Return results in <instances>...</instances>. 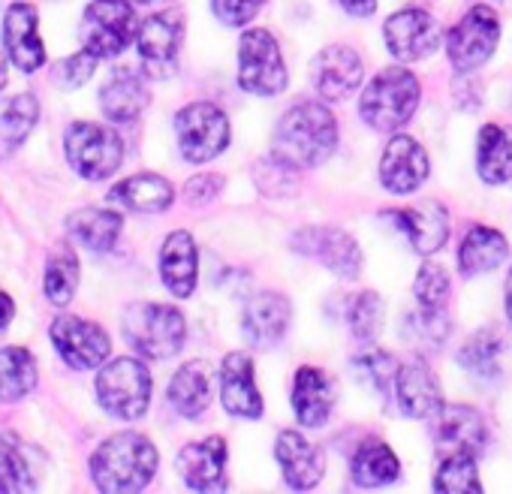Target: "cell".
<instances>
[{
    "instance_id": "1",
    "label": "cell",
    "mask_w": 512,
    "mask_h": 494,
    "mask_svg": "<svg viewBox=\"0 0 512 494\" xmlns=\"http://www.w3.org/2000/svg\"><path fill=\"white\" fill-rule=\"evenodd\" d=\"M338 148V121L329 106L320 103H296L278 121L272 154L275 163L287 169H314L326 163Z\"/></svg>"
},
{
    "instance_id": "2",
    "label": "cell",
    "mask_w": 512,
    "mask_h": 494,
    "mask_svg": "<svg viewBox=\"0 0 512 494\" xmlns=\"http://www.w3.org/2000/svg\"><path fill=\"white\" fill-rule=\"evenodd\" d=\"M157 449L145 434L121 431L103 440L91 455V479L100 491H142L157 473Z\"/></svg>"
},
{
    "instance_id": "3",
    "label": "cell",
    "mask_w": 512,
    "mask_h": 494,
    "mask_svg": "<svg viewBox=\"0 0 512 494\" xmlns=\"http://www.w3.org/2000/svg\"><path fill=\"white\" fill-rule=\"evenodd\" d=\"M127 344L145 359H172L187 338L184 314L172 305L157 302H133L121 320Z\"/></svg>"
},
{
    "instance_id": "4",
    "label": "cell",
    "mask_w": 512,
    "mask_h": 494,
    "mask_svg": "<svg viewBox=\"0 0 512 494\" xmlns=\"http://www.w3.org/2000/svg\"><path fill=\"white\" fill-rule=\"evenodd\" d=\"M419 97H422L419 79L404 67H389L365 85L359 115L371 130L389 133L413 118Z\"/></svg>"
},
{
    "instance_id": "5",
    "label": "cell",
    "mask_w": 512,
    "mask_h": 494,
    "mask_svg": "<svg viewBox=\"0 0 512 494\" xmlns=\"http://www.w3.org/2000/svg\"><path fill=\"white\" fill-rule=\"evenodd\" d=\"M100 407L124 422L142 419L151 404V374L139 359H112L97 374Z\"/></svg>"
},
{
    "instance_id": "6",
    "label": "cell",
    "mask_w": 512,
    "mask_h": 494,
    "mask_svg": "<svg viewBox=\"0 0 512 494\" xmlns=\"http://www.w3.org/2000/svg\"><path fill=\"white\" fill-rule=\"evenodd\" d=\"M238 85L256 97H278L287 88V64L266 28H250L238 40Z\"/></svg>"
},
{
    "instance_id": "7",
    "label": "cell",
    "mask_w": 512,
    "mask_h": 494,
    "mask_svg": "<svg viewBox=\"0 0 512 494\" xmlns=\"http://www.w3.org/2000/svg\"><path fill=\"white\" fill-rule=\"evenodd\" d=\"M64 151L70 166L88 178V181H103L112 178L124 160V142L121 136L106 127V124H91V121H76L64 133Z\"/></svg>"
},
{
    "instance_id": "8",
    "label": "cell",
    "mask_w": 512,
    "mask_h": 494,
    "mask_svg": "<svg viewBox=\"0 0 512 494\" xmlns=\"http://www.w3.org/2000/svg\"><path fill=\"white\" fill-rule=\"evenodd\" d=\"M133 0H91L82 16V49L94 58H118L136 40Z\"/></svg>"
},
{
    "instance_id": "9",
    "label": "cell",
    "mask_w": 512,
    "mask_h": 494,
    "mask_svg": "<svg viewBox=\"0 0 512 494\" xmlns=\"http://www.w3.org/2000/svg\"><path fill=\"white\" fill-rule=\"evenodd\" d=\"M175 136L184 160L208 163L229 145V118L214 103H190L175 115Z\"/></svg>"
},
{
    "instance_id": "10",
    "label": "cell",
    "mask_w": 512,
    "mask_h": 494,
    "mask_svg": "<svg viewBox=\"0 0 512 494\" xmlns=\"http://www.w3.org/2000/svg\"><path fill=\"white\" fill-rule=\"evenodd\" d=\"M500 40V22L497 13L485 4L473 7L464 13V19L449 31L446 37V52L449 61L458 73H473L479 70L497 49Z\"/></svg>"
},
{
    "instance_id": "11",
    "label": "cell",
    "mask_w": 512,
    "mask_h": 494,
    "mask_svg": "<svg viewBox=\"0 0 512 494\" xmlns=\"http://www.w3.org/2000/svg\"><path fill=\"white\" fill-rule=\"evenodd\" d=\"M383 40H386V49L392 52V58L410 64V61L431 58L440 49L443 31L431 13H425L419 7H407V10H398L386 19Z\"/></svg>"
},
{
    "instance_id": "12",
    "label": "cell",
    "mask_w": 512,
    "mask_h": 494,
    "mask_svg": "<svg viewBox=\"0 0 512 494\" xmlns=\"http://www.w3.org/2000/svg\"><path fill=\"white\" fill-rule=\"evenodd\" d=\"M49 335H52V344H55L58 356L73 371H91V368L103 365L109 359V353H112L109 335L97 323L73 317V314L55 317Z\"/></svg>"
},
{
    "instance_id": "13",
    "label": "cell",
    "mask_w": 512,
    "mask_h": 494,
    "mask_svg": "<svg viewBox=\"0 0 512 494\" xmlns=\"http://www.w3.org/2000/svg\"><path fill=\"white\" fill-rule=\"evenodd\" d=\"M184 40V16L178 10L154 13L142 22L136 46L151 79H169L178 64V49Z\"/></svg>"
},
{
    "instance_id": "14",
    "label": "cell",
    "mask_w": 512,
    "mask_h": 494,
    "mask_svg": "<svg viewBox=\"0 0 512 494\" xmlns=\"http://www.w3.org/2000/svg\"><path fill=\"white\" fill-rule=\"evenodd\" d=\"M293 247L302 257L320 260L329 272H335L338 278H359L362 272V251L359 241L347 232V229H335V226H308L293 238Z\"/></svg>"
},
{
    "instance_id": "15",
    "label": "cell",
    "mask_w": 512,
    "mask_h": 494,
    "mask_svg": "<svg viewBox=\"0 0 512 494\" xmlns=\"http://www.w3.org/2000/svg\"><path fill=\"white\" fill-rule=\"evenodd\" d=\"M311 76L323 100H347L365 79V61L350 46H329L314 58Z\"/></svg>"
},
{
    "instance_id": "16",
    "label": "cell",
    "mask_w": 512,
    "mask_h": 494,
    "mask_svg": "<svg viewBox=\"0 0 512 494\" xmlns=\"http://www.w3.org/2000/svg\"><path fill=\"white\" fill-rule=\"evenodd\" d=\"M428 154L413 136H395L380 160V181L389 193L407 196L428 178Z\"/></svg>"
},
{
    "instance_id": "17",
    "label": "cell",
    "mask_w": 512,
    "mask_h": 494,
    "mask_svg": "<svg viewBox=\"0 0 512 494\" xmlns=\"http://www.w3.org/2000/svg\"><path fill=\"white\" fill-rule=\"evenodd\" d=\"M220 401H223V410L235 419H260L263 416V395L256 389L250 356L229 353L220 362Z\"/></svg>"
},
{
    "instance_id": "18",
    "label": "cell",
    "mask_w": 512,
    "mask_h": 494,
    "mask_svg": "<svg viewBox=\"0 0 512 494\" xmlns=\"http://www.w3.org/2000/svg\"><path fill=\"white\" fill-rule=\"evenodd\" d=\"M275 458L284 470V479L296 491L317 488L326 473V455L317 443H311L302 431H281L275 443Z\"/></svg>"
},
{
    "instance_id": "19",
    "label": "cell",
    "mask_w": 512,
    "mask_h": 494,
    "mask_svg": "<svg viewBox=\"0 0 512 494\" xmlns=\"http://www.w3.org/2000/svg\"><path fill=\"white\" fill-rule=\"evenodd\" d=\"M4 46L16 70L37 73L46 64V46L40 40V16L31 4H13L4 19Z\"/></svg>"
},
{
    "instance_id": "20",
    "label": "cell",
    "mask_w": 512,
    "mask_h": 494,
    "mask_svg": "<svg viewBox=\"0 0 512 494\" xmlns=\"http://www.w3.org/2000/svg\"><path fill=\"white\" fill-rule=\"evenodd\" d=\"M389 217L401 226V232L413 244V251L422 257L437 254L449 238V214L434 199H422L410 208H398Z\"/></svg>"
},
{
    "instance_id": "21",
    "label": "cell",
    "mask_w": 512,
    "mask_h": 494,
    "mask_svg": "<svg viewBox=\"0 0 512 494\" xmlns=\"http://www.w3.org/2000/svg\"><path fill=\"white\" fill-rule=\"evenodd\" d=\"M244 335L253 347H275L290 329L293 308L281 293H256L244 305Z\"/></svg>"
},
{
    "instance_id": "22",
    "label": "cell",
    "mask_w": 512,
    "mask_h": 494,
    "mask_svg": "<svg viewBox=\"0 0 512 494\" xmlns=\"http://www.w3.org/2000/svg\"><path fill=\"white\" fill-rule=\"evenodd\" d=\"M395 398H398L401 413L410 416V419H431L443 407L440 386H437L434 374L428 371V365L422 359H410V362L398 365Z\"/></svg>"
},
{
    "instance_id": "23",
    "label": "cell",
    "mask_w": 512,
    "mask_h": 494,
    "mask_svg": "<svg viewBox=\"0 0 512 494\" xmlns=\"http://www.w3.org/2000/svg\"><path fill=\"white\" fill-rule=\"evenodd\" d=\"M178 473L193 491H220L223 488V464H226V440L205 437L199 443H187L178 452Z\"/></svg>"
},
{
    "instance_id": "24",
    "label": "cell",
    "mask_w": 512,
    "mask_h": 494,
    "mask_svg": "<svg viewBox=\"0 0 512 494\" xmlns=\"http://www.w3.org/2000/svg\"><path fill=\"white\" fill-rule=\"evenodd\" d=\"M196 272H199V254L193 235L184 229L166 235L160 247V278L166 290L175 299H190L196 290Z\"/></svg>"
},
{
    "instance_id": "25",
    "label": "cell",
    "mask_w": 512,
    "mask_h": 494,
    "mask_svg": "<svg viewBox=\"0 0 512 494\" xmlns=\"http://www.w3.org/2000/svg\"><path fill=\"white\" fill-rule=\"evenodd\" d=\"M488 443L485 419L473 407L449 404L437 413V449L440 452H473L479 455Z\"/></svg>"
},
{
    "instance_id": "26",
    "label": "cell",
    "mask_w": 512,
    "mask_h": 494,
    "mask_svg": "<svg viewBox=\"0 0 512 494\" xmlns=\"http://www.w3.org/2000/svg\"><path fill=\"white\" fill-rule=\"evenodd\" d=\"M148 85L133 70H115L100 88V109L115 124H130L148 109Z\"/></svg>"
},
{
    "instance_id": "27",
    "label": "cell",
    "mask_w": 512,
    "mask_h": 494,
    "mask_svg": "<svg viewBox=\"0 0 512 494\" xmlns=\"http://www.w3.org/2000/svg\"><path fill=\"white\" fill-rule=\"evenodd\" d=\"M335 407V386L332 380L320 371V368H299L296 380H293V410L296 419L305 428H317L326 425V419L332 416Z\"/></svg>"
},
{
    "instance_id": "28",
    "label": "cell",
    "mask_w": 512,
    "mask_h": 494,
    "mask_svg": "<svg viewBox=\"0 0 512 494\" xmlns=\"http://www.w3.org/2000/svg\"><path fill=\"white\" fill-rule=\"evenodd\" d=\"M109 202L124 211H136V214H160L175 202V190L163 175L142 172V175H133V178H124L121 184H115L109 190Z\"/></svg>"
},
{
    "instance_id": "29",
    "label": "cell",
    "mask_w": 512,
    "mask_h": 494,
    "mask_svg": "<svg viewBox=\"0 0 512 494\" xmlns=\"http://www.w3.org/2000/svg\"><path fill=\"white\" fill-rule=\"evenodd\" d=\"M509 254V241L491 226H473L458 247V269L467 278L497 269Z\"/></svg>"
},
{
    "instance_id": "30",
    "label": "cell",
    "mask_w": 512,
    "mask_h": 494,
    "mask_svg": "<svg viewBox=\"0 0 512 494\" xmlns=\"http://www.w3.org/2000/svg\"><path fill=\"white\" fill-rule=\"evenodd\" d=\"M169 404L184 419H199L211 404V368L205 362H187L169 380Z\"/></svg>"
},
{
    "instance_id": "31",
    "label": "cell",
    "mask_w": 512,
    "mask_h": 494,
    "mask_svg": "<svg viewBox=\"0 0 512 494\" xmlns=\"http://www.w3.org/2000/svg\"><path fill=\"white\" fill-rule=\"evenodd\" d=\"M476 169L485 184L512 181V127L485 124L476 139Z\"/></svg>"
},
{
    "instance_id": "32",
    "label": "cell",
    "mask_w": 512,
    "mask_h": 494,
    "mask_svg": "<svg viewBox=\"0 0 512 494\" xmlns=\"http://www.w3.org/2000/svg\"><path fill=\"white\" fill-rule=\"evenodd\" d=\"M121 214L112 208H79L67 217V232L94 254H106L121 235Z\"/></svg>"
},
{
    "instance_id": "33",
    "label": "cell",
    "mask_w": 512,
    "mask_h": 494,
    "mask_svg": "<svg viewBox=\"0 0 512 494\" xmlns=\"http://www.w3.org/2000/svg\"><path fill=\"white\" fill-rule=\"evenodd\" d=\"M350 473L353 482L362 488H380L398 479L401 464L395 458V452L389 449V443H383L380 437H368L356 446L353 461H350Z\"/></svg>"
},
{
    "instance_id": "34",
    "label": "cell",
    "mask_w": 512,
    "mask_h": 494,
    "mask_svg": "<svg viewBox=\"0 0 512 494\" xmlns=\"http://www.w3.org/2000/svg\"><path fill=\"white\" fill-rule=\"evenodd\" d=\"M40 121V100L34 94H16L0 100V160L16 154Z\"/></svg>"
},
{
    "instance_id": "35",
    "label": "cell",
    "mask_w": 512,
    "mask_h": 494,
    "mask_svg": "<svg viewBox=\"0 0 512 494\" xmlns=\"http://www.w3.org/2000/svg\"><path fill=\"white\" fill-rule=\"evenodd\" d=\"M40 368L28 347L0 350V404H16L37 389Z\"/></svg>"
},
{
    "instance_id": "36",
    "label": "cell",
    "mask_w": 512,
    "mask_h": 494,
    "mask_svg": "<svg viewBox=\"0 0 512 494\" xmlns=\"http://www.w3.org/2000/svg\"><path fill=\"white\" fill-rule=\"evenodd\" d=\"M43 290H46V299L58 308L73 302V296L79 290V257L70 244H58L52 251Z\"/></svg>"
},
{
    "instance_id": "37",
    "label": "cell",
    "mask_w": 512,
    "mask_h": 494,
    "mask_svg": "<svg viewBox=\"0 0 512 494\" xmlns=\"http://www.w3.org/2000/svg\"><path fill=\"white\" fill-rule=\"evenodd\" d=\"M37 473L28 461L25 443L13 434H0V491H34Z\"/></svg>"
},
{
    "instance_id": "38",
    "label": "cell",
    "mask_w": 512,
    "mask_h": 494,
    "mask_svg": "<svg viewBox=\"0 0 512 494\" xmlns=\"http://www.w3.org/2000/svg\"><path fill=\"white\" fill-rule=\"evenodd\" d=\"M434 488L446 491V494H479L482 491V479H479V467H476V455L473 452H440V467L434 473Z\"/></svg>"
},
{
    "instance_id": "39",
    "label": "cell",
    "mask_w": 512,
    "mask_h": 494,
    "mask_svg": "<svg viewBox=\"0 0 512 494\" xmlns=\"http://www.w3.org/2000/svg\"><path fill=\"white\" fill-rule=\"evenodd\" d=\"M500 353H503V338L491 329L476 332L461 350H458V362L476 374V377H497L500 374Z\"/></svg>"
},
{
    "instance_id": "40",
    "label": "cell",
    "mask_w": 512,
    "mask_h": 494,
    "mask_svg": "<svg viewBox=\"0 0 512 494\" xmlns=\"http://www.w3.org/2000/svg\"><path fill=\"white\" fill-rule=\"evenodd\" d=\"M353 371L356 377L371 386L380 398H389L392 386H395V374H398V362L377 347H365L356 359H353Z\"/></svg>"
},
{
    "instance_id": "41",
    "label": "cell",
    "mask_w": 512,
    "mask_h": 494,
    "mask_svg": "<svg viewBox=\"0 0 512 494\" xmlns=\"http://www.w3.org/2000/svg\"><path fill=\"white\" fill-rule=\"evenodd\" d=\"M383 317H386V305L377 293H359L353 302H350V329H353V338L362 341V344H371L380 332H383Z\"/></svg>"
},
{
    "instance_id": "42",
    "label": "cell",
    "mask_w": 512,
    "mask_h": 494,
    "mask_svg": "<svg viewBox=\"0 0 512 494\" xmlns=\"http://www.w3.org/2000/svg\"><path fill=\"white\" fill-rule=\"evenodd\" d=\"M449 275L434 266V263H425L416 275V284H413V293L419 299V308L425 311H443L449 305Z\"/></svg>"
},
{
    "instance_id": "43",
    "label": "cell",
    "mask_w": 512,
    "mask_h": 494,
    "mask_svg": "<svg viewBox=\"0 0 512 494\" xmlns=\"http://www.w3.org/2000/svg\"><path fill=\"white\" fill-rule=\"evenodd\" d=\"M404 335H407L410 341L422 344V347L440 350V344L449 338V317H446V308H443V311H425V308H419V314L407 320Z\"/></svg>"
},
{
    "instance_id": "44",
    "label": "cell",
    "mask_w": 512,
    "mask_h": 494,
    "mask_svg": "<svg viewBox=\"0 0 512 494\" xmlns=\"http://www.w3.org/2000/svg\"><path fill=\"white\" fill-rule=\"evenodd\" d=\"M97 61L100 58H94L88 49H82L79 55H70V58H64V61H58L52 67V82L58 88H64V91H76V88H82L94 76Z\"/></svg>"
},
{
    "instance_id": "45",
    "label": "cell",
    "mask_w": 512,
    "mask_h": 494,
    "mask_svg": "<svg viewBox=\"0 0 512 494\" xmlns=\"http://www.w3.org/2000/svg\"><path fill=\"white\" fill-rule=\"evenodd\" d=\"M263 4H266V0H211L214 16L223 25H232V28L247 25L256 13L263 10Z\"/></svg>"
},
{
    "instance_id": "46",
    "label": "cell",
    "mask_w": 512,
    "mask_h": 494,
    "mask_svg": "<svg viewBox=\"0 0 512 494\" xmlns=\"http://www.w3.org/2000/svg\"><path fill=\"white\" fill-rule=\"evenodd\" d=\"M220 187H223L220 175H196V178L187 181L184 196H187L193 205H205V202H211V199L220 193Z\"/></svg>"
},
{
    "instance_id": "47",
    "label": "cell",
    "mask_w": 512,
    "mask_h": 494,
    "mask_svg": "<svg viewBox=\"0 0 512 494\" xmlns=\"http://www.w3.org/2000/svg\"><path fill=\"white\" fill-rule=\"evenodd\" d=\"M338 4H341V10H344V13L359 16V19L374 16V10H377V0H338Z\"/></svg>"
},
{
    "instance_id": "48",
    "label": "cell",
    "mask_w": 512,
    "mask_h": 494,
    "mask_svg": "<svg viewBox=\"0 0 512 494\" xmlns=\"http://www.w3.org/2000/svg\"><path fill=\"white\" fill-rule=\"evenodd\" d=\"M13 314H16V302H13L4 290H0V332H4V329L10 326Z\"/></svg>"
},
{
    "instance_id": "49",
    "label": "cell",
    "mask_w": 512,
    "mask_h": 494,
    "mask_svg": "<svg viewBox=\"0 0 512 494\" xmlns=\"http://www.w3.org/2000/svg\"><path fill=\"white\" fill-rule=\"evenodd\" d=\"M506 317L512 323V269H509V278H506Z\"/></svg>"
},
{
    "instance_id": "50",
    "label": "cell",
    "mask_w": 512,
    "mask_h": 494,
    "mask_svg": "<svg viewBox=\"0 0 512 494\" xmlns=\"http://www.w3.org/2000/svg\"><path fill=\"white\" fill-rule=\"evenodd\" d=\"M7 88V61H4V55H0V91Z\"/></svg>"
},
{
    "instance_id": "51",
    "label": "cell",
    "mask_w": 512,
    "mask_h": 494,
    "mask_svg": "<svg viewBox=\"0 0 512 494\" xmlns=\"http://www.w3.org/2000/svg\"><path fill=\"white\" fill-rule=\"evenodd\" d=\"M133 4H163V0H133Z\"/></svg>"
}]
</instances>
